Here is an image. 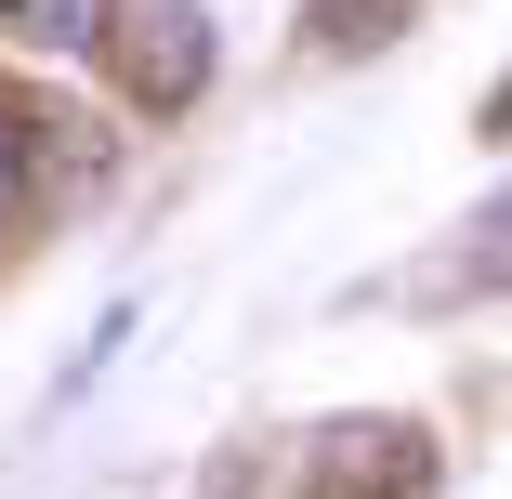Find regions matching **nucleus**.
<instances>
[{
    "label": "nucleus",
    "mask_w": 512,
    "mask_h": 499,
    "mask_svg": "<svg viewBox=\"0 0 512 499\" xmlns=\"http://www.w3.org/2000/svg\"><path fill=\"white\" fill-rule=\"evenodd\" d=\"M119 66H132V106H145V119H184L197 92H211V14H197V0H158V14H132Z\"/></svg>",
    "instance_id": "nucleus-1"
},
{
    "label": "nucleus",
    "mask_w": 512,
    "mask_h": 499,
    "mask_svg": "<svg viewBox=\"0 0 512 499\" xmlns=\"http://www.w3.org/2000/svg\"><path fill=\"white\" fill-rule=\"evenodd\" d=\"M132 14H119V0H0V40H14V53H106Z\"/></svg>",
    "instance_id": "nucleus-2"
},
{
    "label": "nucleus",
    "mask_w": 512,
    "mask_h": 499,
    "mask_svg": "<svg viewBox=\"0 0 512 499\" xmlns=\"http://www.w3.org/2000/svg\"><path fill=\"white\" fill-rule=\"evenodd\" d=\"M407 14H421V0H316V14H302V53H381Z\"/></svg>",
    "instance_id": "nucleus-3"
},
{
    "label": "nucleus",
    "mask_w": 512,
    "mask_h": 499,
    "mask_svg": "<svg viewBox=\"0 0 512 499\" xmlns=\"http://www.w3.org/2000/svg\"><path fill=\"white\" fill-rule=\"evenodd\" d=\"M460 276H473V289H512V197H486V211H473V250H460Z\"/></svg>",
    "instance_id": "nucleus-4"
},
{
    "label": "nucleus",
    "mask_w": 512,
    "mask_h": 499,
    "mask_svg": "<svg viewBox=\"0 0 512 499\" xmlns=\"http://www.w3.org/2000/svg\"><path fill=\"white\" fill-rule=\"evenodd\" d=\"M14 197H27V119L0 106V211H14Z\"/></svg>",
    "instance_id": "nucleus-5"
},
{
    "label": "nucleus",
    "mask_w": 512,
    "mask_h": 499,
    "mask_svg": "<svg viewBox=\"0 0 512 499\" xmlns=\"http://www.w3.org/2000/svg\"><path fill=\"white\" fill-rule=\"evenodd\" d=\"M486 132H512V79H499V92H486Z\"/></svg>",
    "instance_id": "nucleus-6"
}]
</instances>
